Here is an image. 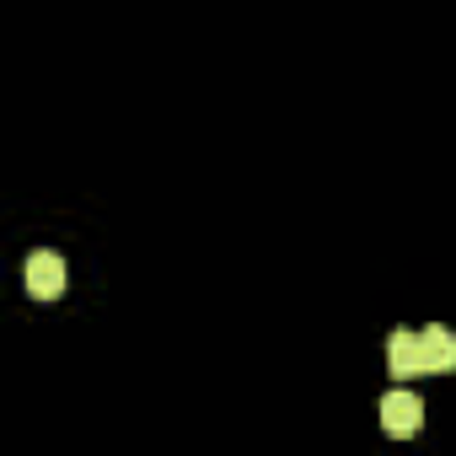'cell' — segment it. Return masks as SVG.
<instances>
[{"mask_svg":"<svg viewBox=\"0 0 456 456\" xmlns=\"http://www.w3.org/2000/svg\"><path fill=\"white\" fill-rule=\"evenodd\" d=\"M387 365H392V376H403V381H413V376H429V365H424V344H419V333H392L387 338Z\"/></svg>","mask_w":456,"mask_h":456,"instance_id":"cell-3","label":"cell"},{"mask_svg":"<svg viewBox=\"0 0 456 456\" xmlns=\"http://www.w3.org/2000/svg\"><path fill=\"white\" fill-rule=\"evenodd\" d=\"M419 344H424V365H429V376L456 370V333H451V328H424Z\"/></svg>","mask_w":456,"mask_h":456,"instance_id":"cell-4","label":"cell"},{"mask_svg":"<svg viewBox=\"0 0 456 456\" xmlns=\"http://www.w3.org/2000/svg\"><path fill=\"white\" fill-rule=\"evenodd\" d=\"M419 424H424V403H419L408 387H397V392L381 397V429H387V435L408 440V435H419Z\"/></svg>","mask_w":456,"mask_h":456,"instance_id":"cell-1","label":"cell"},{"mask_svg":"<svg viewBox=\"0 0 456 456\" xmlns=\"http://www.w3.org/2000/svg\"><path fill=\"white\" fill-rule=\"evenodd\" d=\"M28 296H33V301L65 296V258H60V253H33V258H28Z\"/></svg>","mask_w":456,"mask_h":456,"instance_id":"cell-2","label":"cell"}]
</instances>
